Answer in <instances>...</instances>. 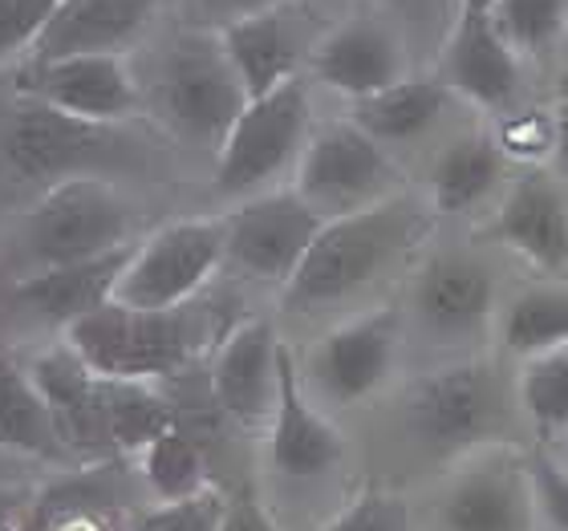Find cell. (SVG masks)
<instances>
[{"mask_svg":"<svg viewBox=\"0 0 568 531\" xmlns=\"http://www.w3.org/2000/svg\"><path fill=\"white\" fill-rule=\"evenodd\" d=\"M139 244H126L119 252H106L98 261L82 264H61V268H37L24 280H17V300L29 308L33 317L58 325L61 333L78 325L82 317L98 313L102 305L114 300L122 284V272L131 264Z\"/></svg>","mask_w":568,"mask_h":531,"instance_id":"7402d4cb","label":"cell"},{"mask_svg":"<svg viewBox=\"0 0 568 531\" xmlns=\"http://www.w3.org/2000/svg\"><path fill=\"white\" fill-rule=\"evenodd\" d=\"M496 0H459V12H491Z\"/></svg>","mask_w":568,"mask_h":531,"instance_id":"ab89813d","label":"cell"},{"mask_svg":"<svg viewBox=\"0 0 568 531\" xmlns=\"http://www.w3.org/2000/svg\"><path fill=\"white\" fill-rule=\"evenodd\" d=\"M227 227V268L244 272L248 280L284 284L293 280L301 261L308 256L313 239L325 227V215H317L293 187L264 191L244 200L232 215H224Z\"/></svg>","mask_w":568,"mask_h":531,"instance_id":"8fae6325","label":"cell"},{"mask_svg":"<svg viewBox=\"0 0 568 531\" xmlns=\"http://www.w3.org/2000/svg\"><path fill=\"white\" fill-rule=\"evenodd\" d=\"M552 114H557V151H552V166L568 178V94L560 98Z\"/></svg>","mask_w":568,"mask_h":531,"instance_id":"f35d334b","label":"cell"},{"mask_svg":"<svg viewBox=\"0 0 568 531\" xmlns=\"http://www.w3.org/2000/svg\"><path fill=\"white\" fill-rule=\"evenodd\" d=\"M308 134V90L301 78L252 98L215 151V191L227 200H252L264 183L284 175L288 163H301Z\"/></svg>","mask_w":568,"mask_h":531,"instance_id":"52a82bcc","label":"cell"},{"mask_svg":"<svg viewBox=\"0 0 568 531\" xmlns=\"http://www.w3.org/2000/svg\"><path fill=\"white\" fill-rule=\"evenodd\" d=\"M102 390H106V430L114 455H142L154 438L179 426L175 406L151 381L102 378Z\"/></svg>","mask_w":568,"mask_h":531,"instance_id":"4316f807","label":"cell"},{"mask_svg":"<svg viewBox=\"0 0 568 531\" xmlns=\"http://www.w3.org/2000/svg\"><path fill=\"white\" fill-rule=\"evenodd\" d=\"M435 227V212L415 200H386L366 212L325 219L296 276L281 288L284 313H321L345 305L386 276Z\"/></svg>","mask_w":568,"mask_h":531,"instance_id":"6da1fadb","label":"cell"},{"mask_svg":"<svg viewBox=\"0 0 568 531\" xmlns=\"http://www.w3.org/2000/svg\"><path fill=\"white\" fill-rule=\"evenodd\" d=\"M536 523L532 467L511 447L459 459L430 503V531H536Z\"/></svg>","mask_w":568,"mask_h":531,"instance_id":"ba28073f","label":"cell"},{"mask_svg":"<svg viewBox=\"0 0 568 531\" xmlns=\"http://www.w3.org/2000/svg\"><path fill=\"white\" fill-rule=\"evenodd\" d=\"M139 471L146 491L154 496V503H175V499L203 496L212 483L207 474V459L203 447L195 442V435L183 430V422L171 426L166 435H159L151 447L139 455Z\"/></svg>","mask_w":568,"mask_h":531,"instance_id":"83f0119b","label":"cell"},{"mask_svg":"<svg viewBox=\"0 0 568 531\" xmlns=\"http://www.w3.org/2000/svg\"><path fill=\"white\" fill-rule=\"evenodd\" d=\"M37 390L45 394L49 410L58 418V430L70 447L73 462H85V467H98V462L119 459L114 447H110V430H106V390H102V378L85 366L82 357L73 354L70 345L61 349H49L29 366Z\"/></svg>","mask_w":568,"mask_h":531,"instance_id":"9a60e30c","label":"cell"},{"mask_svg":"<svg viewBox=\"0 0 568 531\" xmlns=\"http://www.w3.org/2000/svg\"><path fill=\"white\" fill-rule=\"evenodd\" d=\"M390 4H403V9H415L418 0H390Z\"/></svg>","mask_w":568,"mask_h":531,"instance_id":"60d3db41","label":"cell"},{"mask_svg":"<svg viewBox=\"0 0 568 531\" xmlns=\"http://www.w3.org/2000/svg\"><path fill=\"white\" fill-rule=\"evenodd\" d=\"M504 349L516 357H540L568 345V288H528L504 308Z\"/></svg>","mask_w":568,"mask_h":531,"instance_id":"f1b7e54d","label":"cell"},{"mask_svg":"<svg viewBox=\"0 0 568 531\" xmlns=\"http://www.w3.org/2000/svg\"><path fill=\"white\" fill-rule=\"evenodd\" d=\"M0 154L21 183H61L78 175H102L122 159V134L102 122H85L73 114L21 98L17 114L0 134Z\"/></svg>","mask_w":568,"mask_h":531,"instance_id":"9c48e42d","label":"cell"},{"mask_svg":"<svg viewBox=\"0 0 568 531\" xmlns=\"http://www.w3.org/2000/svg\"><path fill=\"white\" fill-rule=\"evenodd\" d=\"M345 459V435L305 398L301 369L281 345V390L268 422V462L284 479H321Z\"/></svg>","mask_w":568,"mask_h":531,"instance_id":"e0dca14e","label":"cell"},{"mask_svg":"<svg viewBox=\"0 0 568 531\" xmlns=\"http://www.w3.org/2000/svg\"><path fill=\"white\" fill-rule=\"evenodd\" d=\"M224 503H227L224 491H220V487H207L203 496L142 508L122 531H220Z\"/></svg>","mask_w":568,"mask_h":531,"instance_id":"1f68e13d","label":"cell"},{"mask_svg":"<svg viewBox=\"0 0 568 531\" xmlns=\"http://www.w3.org/2000/svg\"><path fill=\"white\" fill-rule=\"evenodd\" d=\"M281 337L273 320L252 317L227 333L212 361L215 410L240 426H268L281 390Z\"/></svg>","mask_w":568,"mask_h":531,"instance_id":"5bb4252c","label":"cell"},{"mask_svg":"<svg viewBox=\"0 0 568 531\" xmlns=\"http://www.w3.org/2000/svg\"><path fill=\"white\" fill-rule=\"evenodd\" d=\"M220 531H281L276 520L268 515L256 491H236V496H227L224 503V520H220Z\"/></svg>","mask_w":568,"mask_h":531,"instance_id":"8d00e7d4","label":"cell"},{"mask_svg":"<svg viewBox=\"0 0 568 531\" xmlns=\"http://www.w3.org/2000/svg\"><path fill=\"white\" fill-rule=\"evenodd\" d=\"M61 0H0V61L29 53Z\"/></svg>","mask_w":568,"mask_h":531,"instance_id":"e575fe53","label":"cell"},{"mask_svg":"<svg viewBox=\"0 0 568 531\" xmlns=\"http://www.w3.org/2000/svg\"><path fill=\"white\" fill-rule=\"evenodd\" d=\"M65 345L94 369L98 378L114 381H154L171 378L187 366L200 333L191 325L187 308H131L110 300L98 313L65 329Z\"/></svg>","mask_w":568,"mask_h":531,"instance_id":"3957f363","label":"cell"},{"mask_svg":"<svg viewBox=\"0 0 568 531\" xmlns=\"http://www.w3.org/2000/svg\"><path fill=\"white\" fill-rule=\"evenodd\" d=\"M394 183H398V171L386 146L345 119L325 122L308 134L301 163H296L293 191L317 215L342 219V215L394 200Z\"/></svg>","mask_w":568,"mask_h":531,"instance_id":"8992f818","label":"cell"},{"mask_svg":"<svg viewBox=\"0 0 568 531\" xmlns=\"http://www.w3.org/2000/svg\"><path fill=\"white\" fill-rule=\"evenodd\" d=\"M415 313L435 341H475L496 313V280L463 252L435 256L415 280Z\"/></svg>","mask_w":568,"mask_h":531,"instance_id":"2e32d148","label":"cell"},{"mask_svg":"<svg viewBox=\"0 0 568 531\" xmlns=\"http://www.w3.org/2000/svg\"><path fill=\"white\" fill-rule=\"evenodd\" d=\"M159 114L179 139L220 151L248 106V90L220 33H179L159 65Z\"/></svg>","mask_w":568,"mask_h":531,"instance_id":"277c9868","label":"cell"},{"mask_svg":"<svg viewBox=\"0 0 568 531\" xmlns=\"http://www.w3.org/2000/svg\"><path fill=\"white\" fill-rule=\"evenodd\" d=\"M487 17L516 58H536L548 53L565 33L568 0H496Z\"/></svg>","mask_w":568,"mask_h":531,"instance_id":"4dcf8cb0","label":"cell"},{"mask_svg":"<svg viewBox=\"0 0 568 531\" xmlns=\"http://www.w3.org/2000/svg\"><path fill=\"white\" fill-rule=\"evenodd\" d=\"M504 151L484 131L459 134L430 166V203L435 212H471L499 187L504 178Z\"/></svg>","mask_w":568,"mask_h":531,"instance_id":"484cf974","label":"cell"},{"mask_svg":"<svg viewBox=\"0 0 568 531\" xmlns=\"http://www.w3.org/2000/svg\"><path fill=\"white\" fill-rule=\"evenodd\" d=\"M403 349V313L398 305H378L342 320L308 354V378L333 406H357L378 394L394 374Z\"/></svg>","mask_w":568,"mask_h":531,"instance_id":"7c38bea8","label":"cell"},{"mask_svg":"<svg viewBox=\"0 0 568 531\" xmlns=\"http://www.w3.org/2000/svg\"><path fill=\"white\" fill-rule=\"evenodd\" d=\"M447 102V82H438V78H410L406 73L403 82H394L390 90L354 102L349 122H354L357 131H366L374 142H382V146L386 142H415L443 119Z\"/></svg>","mask_w":568,"mask_h":531,"instance_id":"d4e9b609","label":"cell"},{"mask_svg":"<svg viewBox=\"0 0 568 531\" xmlns=\"http://www.w3.org/2000/svg\"><path fill=\"white\" fill-rule=\"evenodd\" d=\"M284 0H207V9L220 12L224 24L232 21H244V17H256V12H273L281 9Z\"/></svg>","mask_w":568,"mask_h":531,"instance_id":"74e56055","label":"cell"},{"mask_svg":"<svg viewBox=\"0 0 568 531\" xmlns=\"http://www.w3.org/2000/svg\"><path fill=\"white\" fill-rule=\"evenodd\" d=\"M227 256V227L224 215H200V219H175L159 227L134 248L131 264L122 272V284L114 300L131 308H187V300L224 268Z\"/></svg>","mask_w":568,"mask_h":531,"instance_id":"30bf717a","label":"cell"},{"mask_svg":"<svg viewBox=\"0 0 568 531\" xmlns=\"http://www.w3.org/2000/svg\"><path fill=\"white\" fill-rule=\"evenodd\" d=\"M131 219V203L102 175L61 178L41 191V200L24 215V256L33 261V272L98 261L106 252L134 244Z\"/></svg>","mask_w":568,"mask_h":531,"instance_id":"7a4b0ae2","label":"cell"},{"mask_svg":"<svg viewBox=\"0 0 568 531\" xmlns=\"http://www.w3.org/2000/svg\"><path fill=\"white\" fill-rule=\"evenodd\" d=\"M516 406L545 438H568V345L528 357L516 381Z\"/></svg>","mask_w":568,"mask_h":531,"instance_id":"f546056e","label":"cell"},{"mask_svg":"<svg viewBox=\"0 0 568 531\" xmlns=\"http://www.w3.org/2000/svg\"><path fill=\"white\" fill-rule=\"evenodd\" d=\"M565 462H568V438H565Z\"/></svg>","mask_w":568,"mask_h":531,"instance_id":"7bdbcfd3","label":"cell"},{"mask_svg":"<svg viewBox=\"0 0 568 531\" xmlns=\"http://www.w3.org/2000/svg\"><path fill=\"white\" fill-rule=\"evenodd\" d=\"M17 94L102 126H119L139 110V85L122 53L24 61V70L17 73Z\"/></svg>","mask_w":568,"mask_h":531,"instance_id":"4fadbf2b","label":"cell"},{"mask_svg":"<svg viewBox=\"0 0 568 531\" xmlns=\"http://www.w3.org/2000/svg\"><path fill=\"white\" fill-rule=\"evenodd\" d=\"M317 531H410V511L390 491L366 487L329 523H321Z\"/></svg>","mask_w":568,"mask_h":531,"instance_id":"d6a6232c","label":"cell"},{"mask_svg":"<svg viewBox=\"0 0 568 531\" xmlns=\"http://www.w3.org/2000/svg\"><path fill=\"white\" fill-rule=\"evenodd\" d=\"M308 65H313L317 82L345 94L349 102L382 94V90H390L394 82L406 78V58L398 37L382 21H369V17H354V21L337 24L333 33L321 37L308 53Z\"/></svg>","mask_w":568,"mask_h":531,"instance_id":"ac0fdd59","label":"cell"},{"mask_svg":"<svg viewBox=\"0 0 568 531\" xmlns=\"http://www.w3.org/2000/svg\"><path fill=\"white\" fill-rule=\"evenodd\" d=\"M499 151L516 163H545L557 151V114L552 110H528L504 122L499 131Z\"/></svg>","mask_w":568,"mask_h":531,"instance_id":"836d02e7","label":"cell"},{"mask_svg":"<svg viewBox=\"0 0 568 531\" xmlns=\"http://www.w3.org/2000/svg\"><path fill=\"white\" fill-rule=\"evenodd\" d=\"M565 94H568V70H565Z\"/></svg>","mask_w":568,"mask_h":531,"instance_id":"b9f144b4","label":"cell"},{"mask_svg":"<svg viewBox=\"0 0 568 531\" xmlns=\"http://www.w3.org/2000/svg\"><path fill=\"white\" fill-rule=\"evenodd\" d=\"M528 467H532L540 523L548 531H568V467L560 459H552L548 450H536Z\"/></svg>","mask_w":568,"mask_h":531,"instance_id":"d590c367","label":"cell"},{"mask_svg":"<svg viewBox=\"0 0 568 531\" xmlns=\"http://www.w3.org/2000/svg\"><path fill=\"white\" fill-rule=\"evenodd\" d=\"M215 33H220L240 82L248 90V102L301 78L305 33H301L296 17L284 4L273 12H256V17H244V21L220 24Z\"/></svg>","mask_w":568,"mask_h":531,"instance_id":"603a6c76","label":"cell"},{"mask_svg":"<svg viewBox=\"0 0 568 531\" xmlns=\"http://www.w3.org/2000/svg\"><path fill=\"white\" fill-rule=\"evenodd\" d=\"M0 450L24 455V459L58 462V467L73 462L45 394L37 390L29 366H21L9 354H0Z\"/></svg>","mask_w":568,"mask_h":531,"instance_id":"cb8c5ba5","label":"cell"},{"mask_svg":"<svg viewBox=\"0 0 568 531\" xmlns=\"http://www.w3.org/2000/svg\"><path fill=\"white\" fill-rule=\"evenodd\" d=\"M443 82L450 94L484 110H508L520 94V58L496 33L487 12H459L443 49Z\"/></svg>","mask_w":568,"mask_h":531,"instance_id":"44dd1931","label":"cell"},{"mask_svg":"<svg viewBox=\"0 0 568 531\" xmlns=\"http://www.w3.org/2000/svg\"><path fill=\"white\" fill-rule=\"evenodd\" d=\"M159 0H61L24 61L126 53L154 21Z\"/></svg>","mask_w":568,"mask_h":531,"instance_id":"d6986e66","label":"cell"},{"mask_svg":"<svg viewBox=\"0 0 568 531\" xmlns=\"http://www.w3.org/2000/svg\"><path fill=\"white\" fill-rule=\"evenodd\" d=\"M487 236L524 256L545 272H560L568 264V207L560 183L548 171H528L511 183L499 212L487 224Z\"/></svg>","mask_w":568,"mask_h":531,"instance_id":"ffe728a7","label":"cell"},{"mask_svg":"<svg viewBox=\"0 0 568 531\" xmlns=\"http://www.w3.org/2000/svg\"><path fill=\"white\" fill-rule=\"evenodd\" d=\"M410 430L430 459L459 462L475 450L504 447L511 410L496 369L484 361L435 369L410 394Z\"/></svg>","mask_w":568,"mask_h":531,"instance_id":"5b68a950","label":"cell"}]
</instances>
